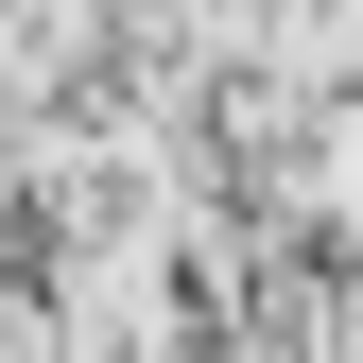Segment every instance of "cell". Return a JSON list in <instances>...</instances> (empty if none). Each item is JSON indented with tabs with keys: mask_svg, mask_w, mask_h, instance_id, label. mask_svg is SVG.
Segmentation results:
<instances>
[{
	"mask_svg": "<svg viewBox=\"0 0 363 363\" xmlns=\"http://www.w3.org/2000/svg\"><path fill=\"white\" fill-rule=\"evenodd\" d=\"M311 208L363 242V104H329V121H311Z\"/></svg>",
	"mask_w": 363,
	"mask_h": 363,
	"instance_id": "6da1fadb",
	"label": "cell"
}]
</instances>
